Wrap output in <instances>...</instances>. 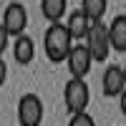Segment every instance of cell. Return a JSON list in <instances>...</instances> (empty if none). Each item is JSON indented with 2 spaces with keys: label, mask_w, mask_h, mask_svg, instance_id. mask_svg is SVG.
<instances>
[{
  "label": "cell",
  "mask_w": 126,
  "mask_h": 126,
  "mask_svg": "<svg viewBox=\"0 0 126 126\" xmlns=\"http://www.w3.org/2000/svg\"><path fill=\"white\" fill-rule=\"evenodd\" d=\"M106 8H109V0H83V3H81V10L86 13V18L91 20V23L103 20Z\"/></svg>",
  "instance_id": "12"
},
{
  "label": "cell",
  "mask_w": 126,
  "mask_h": 126,
  "mask_svg": "<svg viewBox=\"0 0 126 126\" xmlns=\"http://www.w3.org/2000/svg\"><path fill=\"white\" fill-rule=\"evenodd\" d=\"M101 86H103V93H106V96H111V98H113V96H121V91L126 88L121 66H106Z\"/></svg>",
  "instance_id": "8"
},
{
  "label": "cell",
  "mask_w": 126,
  "mask_h": 126,
  "mask_svg": "<svg viewBox=\"0 0 126 126\" xmlns=\"http://www.w3.org/2000/svg\"><path fill=\"white\" fill-rule=\"evenodd\" d=\"M40 10L48 23H61L68 13V0H40Z\"/></svg>",
  "instance_id": "11"
},
{
  "label": "cell",
  "mask_w": 126,
  "mask_h": 126,
  "mask_svg": "<svg viewBox=\"0 0 126 126\" xmlns=\"http://www.w3.org/2000/svg\"><path fill=\"white\" fill-rule=\"evenodd\" d=\"M68 126H96V121L88 111H83V113H73L68 119Z\"/></svg>",
  "instance_id": "13"
},
{
  "label": "cell",
  "mask_w": 126,
  "mask_h": 126,
  "mask_svg": "<svg viewBox=\"0 0 126 126\" xmlns=\"http://www.w3.org/2000/svg\"><path fill=\"white\" fill-rule=\"evenodd\" d=\"M8 46H10V35H8V30L0 25V58H3V53L8 50Z\"/></svg>",
  "instance_id": "14"
},
{
  "label": "cell",
  "mask_w": 126,
  "mask_h": 126,
  "mask_svg": "<svg viewBox=\"0 0 126 126\" xmlns=\"http://www.w3.org/2000/svg\"><path fill=\"white\" fill-rule=\"evenodd\" d=\"M106 28H109L111 50H116V53H126V15H116Z\"/></svg>",
  "instance_id": "7"
},
{
  "label": "cell",
  "mask_w": 126,
  "mask_h": 126,
  "mask_svg": "<svg viewBox=\"0 0 126 126\" xmlns=\"http://www.w3.org/2000/svg\"><path fill=\"white\" fill-rule=\"evenodd\" d=\"M63 25H66V30L71 33L73 43H76L78 38H86L88 28H91V20H88V18H86V13L78 8V10H71V13H68V20H66Z\"/></svg>",
  "instance_id": "9"
},
{
  "label": "cell",
  "mask_w": 126,
  "mask_h": 126,
  "mask_svg": "<svg viewBox=\"0 0 126 126\" xmlns=\"http://www.w3.org/2000/svg\"><path fill=\"white\" fill-rule=\"evenodd\" d=\"M46 116L43 98L35 93H23L18 101V124L20 126H40Z\"/></svg>",
  "instance_id": "4"
},
{
  "label": "cell",
  "mask_w": 126,
  "mask_h": 126,
  "mask_svg": "<svg viewBox=\"0 0 126 126\" xmlns=\"http://www.w3.org/2000/svg\"><path fill=\"white\" fill-rule=\"evenodd\" d=\"M5 81H8V63L0 58V86H5Z\"/></svg>",
  "instance_id": "15"
},
{
  "label": "cell",
  "mask_w": 126,
  "mask_h": 126,
  "mask_svg": "<svg viewBox=\"0 0 126 126\" xmlns=\"http://www.w3.org/2000/svg\"><path fill=\"white\" fill-rule=\"evenodd\" d=\"M0 25L8 30L10 38L23 35L25 28H28V10H25V5L23 3H8L5 13H3V23H0Z\"/></svg>",
  "instance_id": "5"
},
{
  "label": "cell",
  "mask_w": 126,
  "mask_h": 126,
  "mask_svg": "<svg viewBox=\"0 0 126 126\" xmlns=\"http://www.w3.org/2000/svg\"><path fill=\"white\" fill-rule=\"evenodd\" d=\"M13 58H15V63H20V66H28V63L35 58V43H33L30 35L23 33V35L15 38V43H13Z\"/></svg>",
  "instance_id": "10"
},
{
  "label": "cell",
  "mask_w": 126,
  "mask_h": 126,
  "mask_svg": "<svg viewBox=\"0 0 126 126\" xmlns=\"http://www.w3.org/2000/svg\"><path fill=\"white\" fill-rule=\"evenodd\" d=\"M63 103H66V109L73 113H83L88 109L91 103V88L86 78H68L66 86H63Z\"/></svg>",
  "instance_id": "2"
},
{
  "label": "cell",
  "mask_w": 126,
  "mask_h": 126,
  "mask_svg": "<svg viewBox=\"0 0 126 126\" xmlns=\"http://www.w3.org/2000/svg\"><path fill=\"white\" fill-rule=\"evenodd\" d=\"M73 46V38L66 30L63 23H50L43 33V48H46V56L50 63H63L68 58V50Z\"/></svg>",
  "instance_id": "1"
},
{
  "label": "cell",
  "mask_w": 126,
  "mask_h": 126,
  "mask_svg": "<svg viewBox=\"0 0 126 126\" xmlns=\"http://www.w3.org/2000/svg\"><path fill=\"white\" fill-rule=\"evenodd\" d=\"M83 46L88 48L93 63H106V58L111 56V43H109V28H106L103 20L91 23L88 33H86V43H83Z\"/></svg>",
  "instance_id": "3"
},
{
  "label": "cell",
  "mask_w": 126,
  "mask_h": 126,
  "mask_svg": "<svg viewBox=\"0 0 126 126\" xmlns=\"http://www.w3.org/2000/svg\"><path fill=\"white\" fill-rule=\"evenodd\" d=\"M119 106H121V113L126 116V88L121 91V96H119Z\"/></svg>",
  "instance_id": "16"
},
{
  "label": "cell",
  "mask_w": 126,
  "mask_h": 126,
  "mask_svg": "<svg viewBox=\"0 0 126 126\" xmlns=\"http://www.w3.org/2000/svg\"><path fill=\"white\" fill-rule=\"evenodd\" d=\"M121 73H124V83H126V63L121 66Z\"/></svg>",
  "instance_id": "17"
},
{
  "label": "cell",
  "mask_w": 126,
  "mask_h": 126,
  "mask_svg": "<svg viewBox=\"0 0 126 126\" xmlns=\"http://www.w3.org/2000/svg\"><path fill=\"white\" fill-rule=\"evenodd\" d=\"M68 71H71V78H86L88 76V71L93 66V58L88 53V48L83 46V43H73L71 50H68Z\"/></svg>",
  "instance_id": "6"
}]
</instances>
